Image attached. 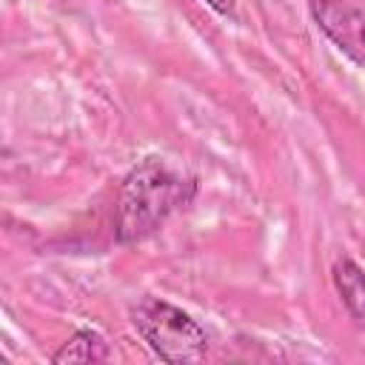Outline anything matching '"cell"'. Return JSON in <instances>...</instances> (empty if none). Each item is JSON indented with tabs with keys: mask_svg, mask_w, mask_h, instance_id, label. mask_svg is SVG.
Wrapping results in <instances>:
<instances>
[{
	"mask_svg": "<svg viewBox=\"0 0 365 365\" xmlns=\"http://www.w3.org/2000/svg\"><path fill=\"white\" fill-rule=\"evenodd\" d=\"M217 14L222 17H234V0H205Z\"/></svg>",
	"mask_w": 365,
	"mask_h": 365,
	"instance_id": "obj_6",
	"label": "cell"
},
{
	"mask_svg": "<svg viewBox=\"0 0 365 365\" xmlns=\"http://www.w3.org/2000/svg\"><path fill=\"white\" fill-rule=\"evenodd\" d=\"M194 180L174 168L165 157H145L120 185L114 208V237L123 245L151 237L180 205L191 202Z\"/></svg>",
	"mask_w": 365,
	"mask_h": 365,
	"instance_id": "obj_1",
	"label": "cell"
},
{
	"mask_svg": "<svg viewBox=\"0 0 365 365\" xmlns=\"http://www.w3.org/2000/svg\"><path fill=\"white\" fill-rule=\"evenodd\" d=\"M108 359V345L106 339L91 331V328H80L71 339H66L60 345V351H54L51 362L54 365H66V362H103Z\"/></svg>",
	"mask_w": 365,
	"mask_h": 365,
	"instance_id": "obj_5",
	"label": "cell"
},
{
	"mask_svg": "<svg viewBox=\"0 0 365 365\" xmlns=\"http://www.w3.org/2000/svg\"><path fill=\"white\" fill-rule=\"evenodd\" d=\"M131 322L148 348L165 362H191L208 348L200 322L160 297H143L131 308Z\"/></svg>",
	"mask_w": 365,
	"mask_h": 365,
	"instance_id": "obj_2",
	"label": "cell"
},
{
	"mask_svg": "<svg viewBox=\"0 0 365 365\" xmlns=\"http://www.w3.org/2000/svg\"><path fill=\"white\" fill-rule=\"evenodd\" d=\"M331 274H334V285H336V291H339L348 314L356 322L365 325V271L354 259L339 257L334 262V271Z\"/></svg>",
	"mask_w": 365,
	"mask_h": 365,
	"instance_id": "obj_4",
	"label": "cell"
},
{
	"mask_svg": "<svg viewBox=\"0 0 365 365\" xmlns=\"http://www.w3.org/2000/svg\"><path fill=\"white\" fill-rule=\"evenodd\" d=\"M308 6L317 29L365 68V0H311Z\"/></svg>",
	"mask_w": 365,
	"mask_h": 365,
	"instance_id": "obj_3",
	"label": "cell"
}]
</instances>
